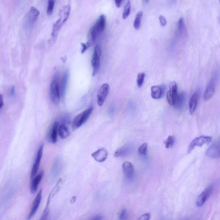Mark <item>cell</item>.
<instances>
[{
	"label": "cell",
	"instance_id": "836d02e7",
	"mask_svg": "<svg viewBox=\"0 0 220 220\" xmlns=\"http://www.w3.org/2000/svg\"><path fill=\"white\" fill-rule=\"evenodd\" d=\"M147 144L146 143L143 144L138 149V153L142 155H146L147 153Z\"/></svg>",
	"mask_w": 220,
	"mask_h": 220
},
{
	"label": "cell",
	"instance_id": "6da1fadb",
	"mask_svg": "<svg viewBox=\"0 0 220 220\" xmlns=\"http://www.w3.org/2000/svg\"><path fill=\"white\" fill-rule=\"evenodd\" d=\"M106 23V20L105 16L104 14L101 15L95 25L91 28L90 30V35L92 41H95L97 38L103 32L105 29Z\"/></svg>",
	"mask_w": 220,
	"mask_h": 220
},
{
	"label": "cell",
	"instance_id": "5bb4252c",
	"mask_svg": "<svg viewBox=\"0 0 220 220\" xmlns=\"http://www.w3.org/2000/svg\"><path fill=\"white\" fill-rule=\"evenodd\" d=\"M133 148L130 145H125L116 151L114 154L115 157H124L130 155L132 152Z\"/></svg>",
	"mask_w": 220,
	"mask_h": 220
},
{
	"label": "cell",
	"instance_id": "d6a6232c",
	"mask_svg": "<svg viewBox=\"0 0 220 220\" xmlns=\"http://www.w3.org/2000/svg\"><path fill=\"white\" fill-rule=\"evenodd\" d=\"M185 100V94L184 93L179 94V98L178 99L177 103L175 107L176 108H180L183 105Z\"/></svg>",
	"mask_w": 220,
	"mask_h": 220
},
{
	"label": "cell",
	"instance_id": "5b68a950",
	"mask_svg": "<svg viewBox=\"0 0 220 220\" xmlns=\"http://www.w3.org/2000/svg\"><path fill=\"white\" fill-rule=\"evenodd\" d=\"M179 96L177 84L176 82H172L170 84L169 90L167 93V100L168 103L170 105L175 107L179 98Z\"/></svg>",
	"mask_w": 220,
	"mask_h": 220
},
{
	"label": "cell",
	"instance_id": "60d3db41",
	"mask_svg": "<svg viewBox=\"0 0 220 220\" xmlns=\"http://www.w3.org/2000/svg\"><path fill=\"white\" fill-rule=\"evenodd\" d=\"M3 105V98L2 94H0V109H2Z\"/></svg>",
	"mask_w": 220,
	"mask_h": 220
},
{
	"label": "cell",
	"instance_id": "52a82bcc",
	"mask_svg": "<svg viewBox=\"0 0 220 220\" xmlns=\"http://www.w3.org/2000/svg\"><path fill=\"white\" fill-rule=\"evenodd\" d=\"M206 155L212 159L219 158L220 156V140L215 141L206 151Z\"/></svg>",
	"mask_w": 220,
	"mask_h": 220
},
{
	"label": "cell",
	"instance_id": "cb8c5ba5",
	"mask_svg": "<svg viewBox=\"0 0 220 220\" xmlns=\"http://www.w3.org/2000/svg\"><path fill=\"white\" fill-rule=\"evenodd\" d=\"M63 182H63V178H61L59 180L56 185L54 187V188L52 189L50 193H49V196H48V200L51 201L52 199L56 195V194L59 192V191L61 189V187H62V186H63Z\"/></svg>",
	"mask_w": 220,
	"mask_h": 220
},
{
	"label": "cell",
	"instance_id": "44dd1931",
	"mask_svg": "<svg viewBox=\"0 0 220 220\" xmlns=\"http://www.w3.org/2000/svg\"><path fill=\"white\" fill-rule=\"evenodd\" d=\"M71 7L69 5L65 6L61 9L59 13V19L64 24L67 21L69 17Z\"/></svg>",
	"mask_w": 220,
	"mask_h": 220
},
{
	"label": "cell",
	"instance_id": "ffe728a7",
	"mask_svg": "<svg viewBox=\"0 0 220 220\" xmlns=\"http://www.w3.org/2000/svg\"><path fill=\"white\" fill-rule=\"evenodd\" d=\"M198 98H199V93L196 91L192 95L189 102V108L190 114H193L197 105Z\"/></svg>",
	"mask_w": 220,
	"mask_h": 220
},
{
	"label": "cell",
	"instance_id": "8fae6325",
	"mask_svg": "<svg viewBox=\"0 0 220 220\" xmlns=\"http://www.w3.org/2000/svg\"><path fill=\"white\" fill-rule=\"evenodd\" d=\"M42 190L41 189L39 191L36 197H35V199H34V201L32 203V208H31L30 212L29 214L28 217L27 219L30 220L32 219V217L34 216L37 211L38 208H39L40 206V203L42 199Z\"/></svg>",
	"mask_w": 220,
	"mask_h": 220
},
{
	"label": "cell",
	"instance_id": "1f68e13d",
	"mask_svg": "<svg viewBox=\"0 0 220 220\" xmlns=\"http://www.w3.org/2000/svg\"><path fill=\"white\" fill-rule=\"evenodd\" d=\"M145 76H146V74H145V73H143V72L142 73H139L138 74L137 78V84L138 86L139 87H141L142 86L144 83Z\"/></svg>",
	"mask_w": 220,
	"mask_h": 220
},
{
	"label": "cell",
	"instance_id": "b9f144b4",
	"mask_svg": "<svg viewBox=\"0 0 220 220\" xmlns=\"http://www.w3.org/2000/svg\"><path fill=\"white\" fill-rule=\"evenodd\" d=\"M93 220H101L103 219V217L100 215H97L96 216H95L94 218L93 219Z\"/></svg>",
	"mask_w": 220,
	"mask_h": 220
},
{
	"label": "cell",
	"instance_id": "74e56055",
	"mask_svg": "<svg viewBox=\"0 0 220 220\" xmlns=\"http://www.w3.org/2000/svg\"><path fill=\"white\" fill-rule=\"evenodd\" d=\"M82 47V49L81 53V54H84L86 52L87 49L89 48L90 44L89 43H81Z\"/></svg>",
	"mask_w": 220,
	"mask_h": 220
},
{
	"label": "cell",
	"instance_id": "ac0fdd59",
	"mask_svg": "<svg viewBox=\"0 0 220 220\" xmlns=\"http://www.w3.org/2000/svg\"><path fill=\"white\" fill-rule=\"evenodd\" d=\"M164 93V88L163 86H154L151 88V95L153 99L158 100L163 96Z\"/></svg>",
	"mask_w": 220,
	"mask_h": 220
},
{
	"label": "cell",
	"instance_id": "9a60e30c",
	"mask_svg": "<svg viewBox=\"0 0 220 220\" xmlns=\"http://www.w3.org/2000/svg\"><path fill=\"white\" fill-rule=\"evenodd\" d=\"M122 169L125 177L128 179H132L134 176L135 170L133 165L128 161H125L122 165Z\"/></svg>",
	"mask_w": 220,
	"mask_h": 220
},
{
	"label": "cell",
	"instance_id": "7402d4cb",
	"mask_svg": "<svg viewBox=\"0 0 220 220\" xmlns=\"http://www.w3.org/2000/svg\"><path fill=\"white\" fill-rule=\"evenodd\" d=\"M63 24H64L58 19L53 25L51 33V40L53 42L56 41L59 32Z\"/></svg>",
	"mask_w": 220,
	"mask_h": 220
},
{
	"label": "cell",
	"instance_id": "9c48e42d",
	"mask_svg": "<svg viewBox=\"0 0 220 220\" xmlns=\"http://www.w3.org/2000/svg\"><path fill=\"white\" fill-rule=\"evenodd\" d=\"M109 85L107 83L104 84L100 87L97 95V103L100 106H102L105 102L109 93Z\"/></svg>",
	"mask_w": 220,
	"mask_h": 220
},
{
	"label": "cell",
	"instance_id": "83f0119b",
	"mask_svg": "<svg viewBox=\"0 0 220 220\" xmlns=\"http://www.w3.org/2000/svg\"><path fill=\"white\" fill-rule=\"evenodd\" d=\"M130 9L131 3L130 0H129L124 7L123 16H122L123 19H127V17H129V15H130Z\"/></svg>",
	"mask_w": 220,
	"mask_h": 220
},
{
	"label": "cell",
	"instance_id": "7c38bea8",
	"mask_svg": "<svg viewBox=\"0 0 220 220\" xmlns=\"http://www.w3.org/2000/svg\"><path fill=\"white\" fill-rule=\"evenodd\" d=\"M216 80L215 77L214 76L212 78L210 83L207 86L204 95V99L206 101H208L214 95L216 88Z\"/></svg>",
	"mask_w": 220,
	"mask_h": 220
},
{
	"label": "cell",
	"instance_id": "ab89813d",
	"mask_svg": "<svg viewBox=\"0 0 220 220\" xmlns=\"http://www.w3.org/2000/svg\"><path fill=\"white\" fill-rule=\"evenodd\" d=\"M123 0H115V4L117 8H120Z\"/></svg>",
	"mask_w": 220,
	"mask_h": 220
},
{
	"label": "cell",
	"instance_id": "4dcf8cb0",
	"mask_svg": "<svg viewBox=\"0 0 220 220\" xmlns=\"http://www.w3.org/2000/svg\"><path fill=\"white\" fill-rule=\"evenodd\" d=\"M50 201L48 200L47 204H46L45 208L43 211L42 216L40 218V220H47L48 218L49 215V204H50Z\"/></svg>",
	"mask_w": 220,
	"mask_h": 220
},
{
	"label": "cell",
	"instance_id": "7a4b0ae2",
	"mask_svg": "<svg viewBox=\"0 0 220 220\" xmlns=\"http://www.w3.org/2000/svg\"><path fill=\"white\" fill-rule=\"evenodd\" d=\"M59 80L58 76L55 75L53 78L50 86V98L55 105L59 103L60 94L59 91Z\"/></svg>",
	"mask_w": 220,
	"mask_h": 220
},
{
	"label": "cell",
	"instance_id": "f35d334b",
	"mask_svg": "<svg viewBox=\"0 0 220 220\" xmlns=\"http://www.w3.org/2000/svg\"><path fill=\"white\" fill-rule=\"evenodd\" d=\"M150 215L149 213L144 214L139 218V220H148L150 218Z\"/></svg>",
	"mask_w": 220,
	"mask_h": 220
},
{
	"label": "cell",
	"instance_id": "30bf717a",
	"mask_svg": "<svg viewBox=\"0 0 220 220\" xmlns=\"http://www.w3.org/2000/svg\"><path fill=\"white\" fill-rule=\"evenodd\" d=\"M43 147H44V145H43V144H42L40 146V147H39L37 154L36 156L35 161H34V164H33L32 171H31V179H32V178H34V176H35L36 174L38 172V170L41 158H42L43 153Z\"/></svg>",
	"mask_w": 220,
	"mask_h": 220
},
{
	"label": "cell",
	"instance_id": "603a6c76",
	"mask_svg": "<svg viewBox=\"0 0 220 220\" xmlns=\"http://www.w3.org/2000/svg\"><path fill=\"white\" fill-rule=\"evenodd\" d=\"M69 71H66L64 72L61 82H59V91L60 96H63L65 94L68 78H69Z\"/></svg>",
	"mask_w": 220,
	"mask_h": 220
},
{
	"label": "cell",
	"instance_id": "ee69618b",
	"mask_svg": "<svg viewBox=\"0 0 220 220\" xmlns=\"http://www.w3.org/2000/svg\"><path fill=\"white\" fill-rule=\"evenodd\" d=\"M145 1H146V2H148L149 0H145Z\"/></svg>",
	"mask_w": 220,
	"mask_h": 220
},
{
	"label": "cell",
	"instance_id": "484cf974",
	"mask_svg": "<svg viewBox=\"0 0 220 220\" xmlns=\"http://www.w3.org/2000/svg\"><path fill=\"white\" fill-rule=\"evenodd\" d=\"M58 132L59 136L62 139H66L70 135L69 128L65 124H61L59 126Z\"/></svg>",
	"mask_w": 220,
	"mask_h": 220
},
{
	"label": "cell",
	"instance_id": "4316f807",
	"mask_svg": "<svg viewBox=\"0 0 220 220\" xmlns=\"http://www.w3.org/2000/svg\"><path fill=\"white\" fill-rule=\"evenodd\" d=\"M143 16V12L142 11H139L136 15L135 19L133 26L136 29L138 30L140 28L141 20Z\"/></svg>",
	"mask_w": 220,
	"mask_h": 220
},
{
	"label": "cell",
	"instance_id": "ba28073f",
	"mask_svg": "<svg viewBox=\"0 0 220 220\" xmlns=\"http://www.w3.org/2000/svg\"><path fill=\"white\" fill-rule=\"evenodd\" d=\"M213 191L212 185H209L206 187L203 192L200 195L197 199L196 205L197 207H200L203 206L204 204L210 197Z\"/></svg>",
	"mask_w": 220,
	"mask_h": 220
},
{
	"label": "cell",
	"instance_id": "277c9868",
	"mask_svg": "<svg viewBox=\"0 0 220 220\" xmlns=\"http://www.w3.org/2000/svg\"><path fill=\"white\" fill-rule=\"evenodd\" d=\"M102 55V49L99 45L94 48L93 57L91 61L93 68V76H95L99 72L100 67V58Z\"/></svg>",
	"mask_w": 220,
	"mask_h": 220
},
{
	"label": "cell",
	"instance_id": "f1b7e54d",
	"mask_svg": "<svg viewBox=\"0 0 220 220\" xmlns=\"http://www.w3.org/2000/svg\"><path fill=\"white\" fill-rule=\"evenodd\" d=\"M175 137L173 136H169L168 137L167 139H166L164 141V143L165 147L167 149L171 148L173 146L174 144H175Z\"/></svg>",
	"mask_w": 220,
	"mask_h": 220
},
{
	"label": "cell",
	"instance_id": "f546056e",
	"mask_svg": "<svg viewBox=\"0 0 220 220\" xmlns=\"http://www.w3.org/2000/svg\"><path fill=\"white\" fill-rule=\"evenodd\" d=\"M56 0H48V8H47V13L48 16L52 14L54 8Z\"/></svg>",
	"mask_w": 220,
	"mask_h": 220
},
{
	"label": "cell",
	"instance_id": "8d00e7d4",
	"mask_svg": "<svg viewBox=\"0 0 220 220\" xmlns=\"http://www.w3.org/2000/svg\"><path fill=\"white\" fill-rule=\"evenodd\" d=\"M159 19L160 23L161 24V26H163V27H164L166 25V20L164 16L163 15H160L159 17Z\"/></svg>",
	"mask_w": 220,
	"mask_h": 220
},
{
	"label": "cell",
	"instance_id": "3957f363",
	"mask_svg": "<svg viewBox=\"0 0 220 220\" xmlns=\"http://www.w3.org/2000/svg\"><path fill=\"white\" fill-rule=\"evenodd\" d=\"M93 110V107H91L77 115L72 122V127L73 130H76L84 124L89 118Z\"/></svg>",
	"mask_w": 220,
	"mask_h": 220
},
{
	"label": "cell",
	"instance_id": "2e32d148",
	"mask_svg": "<svg viewBox=\"0 0 220 220\" xmlns=\"http://www.w3.org/2000/svg\"><path fill=\"white\" fill-rule=\"evenodd\" d=\"M44 172L41 171L38 174L32 178L30 185V192L32 194H34L36 192L38 187L39 184L43 177Z\"/></svg>",
	"mask_w": 220,
	"mask_h": 220
},
{
	"label": "cell",
	"instance_id": "d4e9b609",
	"mask_svg": "<svg viewBox=\"0 0 220 220\" xmlns=\"http://www.w3.org/2000/svg\"><path fill=\"white\" fill-rule=\"evenodd\" d=\"M59 128V123L55 122L52 127L50 135H49V141L53 144L56 143L57 141V132Z\"/></svg>",
	"mask_w": 220,
	"mask_h": 220
},
{
	"label": "cell",
	"instance_id": "d6986e66",
	"mask_svg": "<svg viewBox=\"0 0 220 220\" xmlns=\"http://www.w3.org/2000/svg\"><path fill=\"white\" fill-rule=\"evenodd\" d=\"M63 167L62 160L59 158H57L55 159L53 164L51 170L52 176L56 177L61 172Z\"/></svg>",
	"mask_w": 220,
	"mask_h": 220
},
{
	"label": "cell",
	"instance_id": "d590c367",
	"mask_svg": "<svg viewBox=\"0 0 220 220\" xmlns=\"http://www.w3.org/2000/svg\"><path fill=\"white\" fill-rule=\"evenodd\" d=\"M127 212L126 209H123L121 211L120 214V219L121 220H124L126 219L127 217Z\"/></svg>",
	"mask_w": 220,
	"mask_h": 220
},
{
	"label": "cell",
	"instance_id": "e0dca14e",
	"mask_svg": "<svg viewBox=\"0 0 220 220\" xmlns=\"http://www.w3.org/2000/svg\"><path fill=\"white\" fill-rule=\"evenodd\" d=\"M40 13L38 9L34 7H31L28 14V21L31 25L35 23Z\"/></svg>",
	"mask_w": 220,
	"mask_h": 220
},
{
	"label": "cell",
	"instance_id": "7bdbcfd3",
	"mask_svg": "<svg viewBox=\"0 0 220 220\" xmlns=\"http://www.w3.org/2000/svg\"><path fill=\"white\" fill-rule=\"evenodd\" d=\"M77 200V197L76 196H73L71 198V200H70V203L71 204H74L75 202Z\"/></svg>",
	"mask_w": 220,
	"mask_h": 220
},
{
	"label": "cell",
	"instance_id": "4fadbf2b",
	"mask_svg": "<svg viewBox=\"0 0 220 220\" xmlns=\"http://www.w3.org/2000/svg\"><path fill=\"white\" fill-rule=\"evenodd\" d=\"M108 152L105 148H100L92 154V157L98 162H104L106 160Z\"/></svg>",
	"mask_w": 220,
	"mask_h": 220
},
{
	"label": "cell",
	"instance_id": "e575fe53",
	"mask_svg": "<svg viewBox=\"0 0 220 220\" xmlns=\"http://www.w3.org/2000/svg\"><path fill=\"white\" fill-rule=\"evenodd\" d=\"M178 32L179 33H182L185 28V23H184V19L181 18L178 20Z\"/></svg>",
	"mask_w": 220,
	"mask_h": 220
},
{
	"label": "cell",
	"instance_id": "8992f818",
	"mask_svg": "<svg viewBox=\"0 0 220 220\" xmlns=\"http://www.w3.org/2000/svg\"><path fill=\"white\" fill-rule=\"evenodd\" d=\"M212 139V137L208 136H200L195 138L192 141L191 143L188 148V153L189 154L192 152V151L194 149L195 147L198 146V147H201L204 145V144H208L211 142Z\"/></svg>",
	"mask_w": 220,
	"mask_h": 220
}]
</instances>
